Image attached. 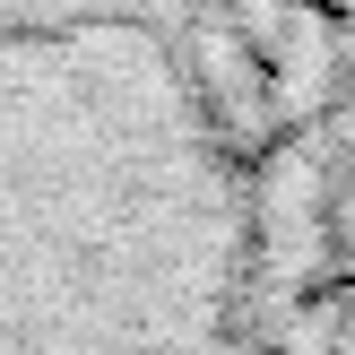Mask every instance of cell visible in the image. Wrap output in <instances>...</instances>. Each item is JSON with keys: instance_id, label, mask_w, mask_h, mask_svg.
Wrapping results in <instances>:
<instances>
[]
</instances>
